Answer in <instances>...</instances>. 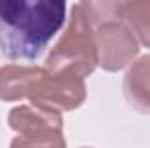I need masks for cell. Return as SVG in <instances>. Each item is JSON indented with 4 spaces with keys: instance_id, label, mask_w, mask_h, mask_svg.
I'll return each instance as SVG.
<instances>
[{
    "instance_id": "obj_6",
    "label": "cell",
    "mask_w": 150,
    "mask_h": 148,
    "mask_svg": "<svg viewBox=\"0 0 150 148\" xmlns=\"http://www.w3.org/2000/svg\"><path fill=\"white\" fill-rule=\"evenodd\" d=\"M124 96L134 110L150 115V54L129 65L124 75Z\"/></svg>"
},
{
    "instance_id": "obj_1",
    "label": "cell",
    "mask_w": 150,
    "mask_h": 148,
    "mask_svg": "<svg viewBox=\"0 0 150 148\" xmlns=\"http://www.w3.org/2000/svg\"><path fill=\"white\" fill-rule=\"evenodd\" d=\"M67 0H0V52L35 59L65 25Z\"/></svg>"
},
{
    "instance_id": "obj_9",
    "label": "cell",
    "mask_w": 150,
    "mask_h": 148,
    "mask_svg": "<svg viewBox=\"0 0 150 148\" xmlns=\"http://www.w3.org/2000/svg\"><path fill=\"white\" fill-rule=\"evenodd\" d=\"M79 5L93 28L107 21L122 19V0H79Z\"/></svg>"
},
{
    "instance_id": "obj_7",
    "label": "cell",
    "mask_w": 150,
    "mask_h": 148,
    "mask_svg": "<svg viewBox=\"0 0 150 148\" xmlns=\"http://www.w3.org/2000/svg\"><path fill=\"white\" fill-rule=\"evenodd\" d=\"M44 72L40 66L5 65L0 68V99L12 103L25 99L33 80Z\"/></svg>"
},
{
    "instance_id": "obj_4",
    "label": "cell",
    "mask_w": 150,
    "mask_h": 148,
    "mask_svg": "<svg viewBox=\"0 0 150 148\" xmlns=\"http://www.w3.org/2000/svg\"><path fill=\"white\" fill-rule=\"evenodd\" d=\"M30 103L58 111L77 110L87 98V87L82 77L68 73H51L47 68L33 80L28 96Z\"/></svg>"
},
{
    "instance_id": "obj_5",
    "label": "cell",
    "mask_w": 150,
    "mask_h": 148,
    "mask_svg": "<svg viewBox=\"0 0 150 148\" xmlns=\"http://www.w3.org/2000/svg\"><path fill=\"white\" fill-rule=\"evenodd\" d=\"M98 66L105 72H120L140 54V42L122 19L94 26Z\"/></svg>"
},
{
    "instance_id": "obj_2",
    "label": "cell",
    "mask_w": 150,
    "mask_h": 148,
    "mask_svg": "<svg viewBox=\"0 0 150 148\" xmlns=\"http://www.w3.org/2000/svg\"><path fill=\"white\" fill-rule=\"evenodd\" d=\"M96 66L98 52L94 28L77 4L70 12V19L63 35L45 59V68L51 73H68L86 78L94 72Z\"/></svg>"
},
{
    "instance_id": "obj_3",
    "label": "cell",
    "mask_w": 150,
    "mask_h": 148,
    "mask_svg": "<svg viewBox=\"0 0 150 148\" xmlns=\"http://www.w3.org/2000/svg\"><path fill=\"white\" fill-rule=\"evenodd\" d=\"M9 127L18 132L12 140V147H65L63 138V115L61 111L38 106L21 105L9 111Z\"/></svg>"
},
{
    "instance_id": "obj_8",
    "label": "cell",
    "mask_w": 150,
    "mask_h": 148,
    "mask_svg": "<svg viewBox=\"0 0 150 148\" xmlns=\"http://www.w3.org/2000/svg\"><path fill=\"white\" fill-rule=\"evenodd\" d=\"M122 21L150 49V0H122Z\"/></svg>"
}]
</instances>
